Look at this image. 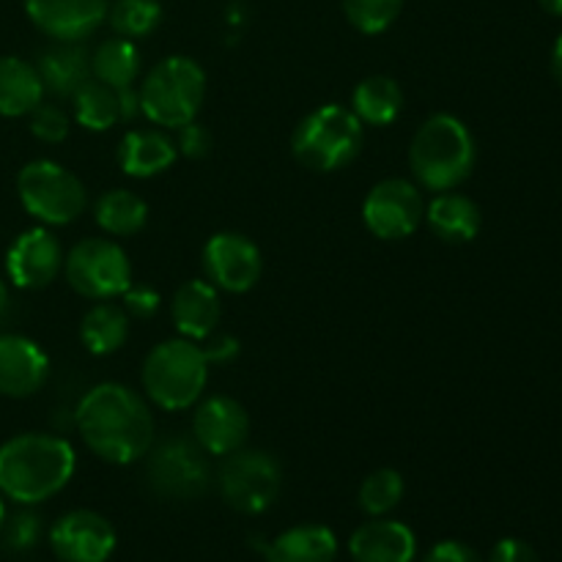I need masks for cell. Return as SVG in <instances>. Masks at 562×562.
I'll return each mask as SVG.
<instances>
[{"label":"cell","instance_id":"obj_1","mask_svg":"<svg viewBox=\"0 0 562 562\" xmlns=\"http://www.w3.org/2000/svg\"><path fill=\"white\" fill-rule=\"evenodd\" d=\"M75 423L86 448L104 464H135L154 445L151 406L121 382L93 384L77 404Z\"/></svg>","mask_w":562,"mask_h":562},{"label":"cell","instance_id":"obj_2","mask_svg":"<svg viewBox=\"0 0 562 562\" xmlns=\"http://www.w3.org/2000/svg\"><path fill=\"white\" fill-rule=\"evenodd\" d=\"M77 470L69 439L16 434L0 445V494L16 505H42L64 492Z\"/></svg>","mask_w":562,"mask_h":562},{"label":"cell","instance_id":"obj_3","mask_svg":"<svg viewBox=\"0 0 562 562\" xmlns=\"http://www.w3.org/2000/svg\"><path fill=\"white\" fill-rule=\"evenodd\" d=\"M475 159L477 146L470 126L450 113L428 115L409 143V168L423 190H456L472 176Z\"/></svg>","mask_w":562,"mask_h":562},{"label":"cell","instance_id":"obj_4","mask_svg":"<svg viewBox=\"0 0 562 562\" xmlns=\"http://www.w3.org/2000/svg\"><path fill=\"white\" fill-rule=\"evenodd\" d=\"M366 126L344 104H322L311 110L291 135V154L313 173H335L360 157Z\"/></svg>","mask_w":562,"mask_h":562},{"label":"cell","instance_id":"obj_5","mask_svg":"<svg viewBox=\"0 0 562 562\" xmlns=\"http://www.w3.org/2000/svg\"><path fill=\"white\" fill-rule=\"evenodd\" d=\"M137 93L140 115L159 130H179L201 113L206 99V71L187 55H168L148 69Z\"/></svg>","mask_w":562,"mask_h":562},{"label":"cell","instance_id":"obj_6","mask_svg":"<svg viewBox=\"0 0 562 562\" xmlns=\"http://www.w3.org/2000/svg\"><path fill=\"white\" fill-rule=\"evenodd\" d=\"M209 362L195 340H162L143 362V393L165 412H184L201 401L209 382Z\"/></svg>","mask_w":562,"mask_h":562},{"label":"cell","instance_id":"obj_7","mask_svg":"<svg viewBox=\"0 0 562 562\" xmlns=\"http://www.w3.org/2000/svg\"><path fill=\"white\" fill-rule=\"evenodd\" d=\"M16 195L22 209L42 225H71L86 212V184L53 159H33L16 176Z\"/></svg>","mask_w":562,"mask_h":562},{"label":"cell","instance_id":"obj_8","mask_svg":"<svg viewBox=\"0 0 562 562\" xmlns=\"http://www.w3.org/2000/svg\"><path fill=\"white\" fill-rule=\"evenodd\" d=\"M212 456L192 437H170L165 442L151 445L146 461V483L157 497L198 499L212 486Z\"/></svg>","mask_w":562,"mask_h":562},{"label":"cell","instance_id":"obj_9","mask_svg":"<svg viewBox=\"0 0 562 562\" xmlns=\"http://www.w3.org/2000/svg\"><path fill=\"white\" fill-rule=\"evenodd\" d=\"M64 274L71 291L93 302L119 300L132 285V263L124 247L104 236L82 239L66 252Z\"/></svg>","mask_w":562,"mask_h":562},{"label":"cell","instance_id":"obj_10","mask_svg":"<svg viewBox=\"0 0 562 562\" xmlns=\"http://www.w3.org/2000/svg\"><path fill=\"white\" fill-rule=\"evenodd\" d=\"M283 486V472L267 450L239 448L225 456L217 472V488L225 505L239 514L258 516L274 505Z\"/></svg>","mask_w":562,"mask_h":562},{"label":"cell","instance_id":"obj_11","mask_svg":"<svg viewBox=\"0 0 562 562\" xmlns=\"http://www.w3.org/2000/svg\"><path fill=\"white\" fill-rule=\"evenodd\" d=\"M426 201L415 181L382 179L362 201V223L376 239L398 241L423 225Z\"/></svg>","mask_w":562,"mask_h":562},{"label":"cell","instance_id":"obj_12","mask_svg":"<svg viewBox=\"0 0 562 562\" xmlns=\"http://www.w3.org/2000/svg\"><path fill=\"white\" fill-rule=\"evenodd\" d=\"M201 258L206 280L225 294H247L261 280V250L256 241L236 231H220V234L209 236Z\"/></svg>","mask_w":562,"mask_h":562},{"label":"cell","instance_id":"obj_13","mask_svg":"<svg viewBox=\"0 0 562 562\" xmlns=\"http://www.w3.org/2000/svg\"><path fill=\"white\" fill-rule=\"evenodd\" d=\"M115 543V527L97 510H69L49 527V549L60 562H108Z\"/></svg>","mask_w":562,"mask_h":562},{"label":"cell","instance_id":"obj_14","mask_svg":"<svg viewBox=\"0 0 562 562\" xmlns=\"http://www.w3.org/2000/svg\"><path fill=\"white\" fill-rule=\"evenodd\" d=\"M64 247L49 228H27L11 241L5 252V272L9 280L22 291L47 289L64 272Z\"/></svg>","mask_w":562,"mask_h":562},{"label":"cell","instance_id":"obj_15","mask_svg":"<svg viewBox=\"0 0 562 562\" xmlns=\"http://www.w3.org/2000/svg\"><path fill=\"white\" fill-rule=\"evenodd\" d=\"M250 437V415L231 395H209L192 415V439L214 459L236 453Z\"/></svg>","mask_w":562,"mask_h":562},{"label":"cell","instance_id":"obj_16","mask_svg":"<svg viewBox=\"0 0 562 562\" xmlns=\"http://www.w3.org/2000/svg\"><path fill=\"white\" fill-rule=\"evenodd\" d=\"M108 0H25V14L53 42H86L108 20Z\"/></svg>","mask_w":562,"mask_h":562},{"label":"cell","instance_id":"obj_17","mask_svg":"<svg viewBox=\"0 0 562 562\" xmlns=\"http://www.w3.org/2000/svg\"><path fill=\"white\" fill-rule=\"evenodd\" d=\"M49 357L25 335H0V395L31 398L47 384Z\"/></svg>","mask_w":562,"mask_h":562},{"label":"cell","instance_id":"obj_18","mask_svg":"<svg viewBox=\"0 0 562 562\" xmlns=\"http://www.w3.org/2000/svg\"><path fill=\"white\" fill-rule=\"evenodd\" d=\"M349 554L355 562H415L417 538L404 521L376 516L351 532Z\"/></svg>","mask_w":562,"mask_h":562},{"label":"cell","instance_id":"obj_19","mask_svg":"<svg viewBox=\"0 0 562 562\" xmlns=\"http://www.w3.org/2000/svg\"><path fill=\"white\" fill-rule=\"evenodd\" d=\"M220 291L203 280H187L176 289L173 302H170V316H173L176 329L181 338L203 344L212 333H217L220 324Z\"/></svg>","mask_w":562,"mask_h":562},{"label":"cell","instance_id":"obj_20","mask_svg":"<svg viewBox=\"0 0 562 562\" xmlns=\"http://www.w3.org/2000/svg\"><path fill=\"white\" fill-rule=\"evenodd\" d=\"M179 157L176 140L165 130H132L121 137L115 148V162L121 173L130 179H151V176L165 173Z\"/></svg>","mask_w":562,"mask_h":562},{"label":"cell","instance_id":"obj_21","mask_svg":"<svg viewBox=\"0 0 562 562\" xmlns=\"http://www.w3.org/2000/svg\"><path fill=\"white\" fill-rule=\"evenodd\" d=\"M267 562H335L338 536L324 525H296L272 541H252Z\"/></svg>","mask_w":562,"mask_h":562},{"label":"cell","instance_id":"obj_22","mask_svg":"<svg viewBox=\"0 0 562 562\" xmlns=\"http://www.w3.org/2000/svg\"><path fill=\"white\" fill-rule=\"evenodd\" d=\"M44 93L71 99V93L91 80V53L82 42H55L36 60Z\"/></svg>","mask_w":562,"mask_h":562},{"label":"cell","instance_id":"obj_23","mask_svg":"<svg viewBox=\"0 0 562 562\" xmlns=\"http://www.w3.org/2000/svg\"><path fill=\"white\" fill-rule=\"evenodd\" d=\"M423 223L434 231V236L448 245H467L481 234V206L461 192H437L431 203H426Z\"/></svg>","mask_w":562,"mask_h":562},{"label":"cell","instance_id":"obj_24","mask_svg":"<svg viewBox=\"0 0 562 562\" xmlns=\"http://www.w3.org/2000/svg\"><path fill=\"white\" fill-rule=\"evenodd\" d=\"M44 102V86L36 66L16 55H0V115L20 119Z\"/></svg>","mask_w":562,"mask_h":562},{"label":"cell","instance_id":"obj_25","mask_svg":"<svg viewBox=\"0 0 562 562\" xmlns=\"http://www.w3.org/2000/svg\"><path fill=\"white\" fill-rule=\"evenodd\" d=\"M404 110V91L387 75H371L351 91V113L362 126H390Z\"/></svg>","mask_w":562,"mask_h":562},{"label":"cell","instance_id":"obj_26","mask_svg":"<svg viewBox=\"0 0 562 562\" xmlns=\"http://www.w3.org/2000/svg\"><path fill=\"white\" fill-rule=\"evenodd\" d=\"M143 71V55L132 38L113 36L91 53V77L113 91L135 88Z\"/></svg>","mask_w":562,"mask_h":562},{"label":"cell","instance_id":"obj_27","mask_svg":"<svg viewBox=\"0 0 562 562\" xmlns=\"http://www.w3.org/2000/svg\"><path fill=\"white\" fill-rule=\"evenodd\" d=\"M80 338L93 357L115 355L126 344V338H130V316L115 302H97L82 316Z\"/></svg>","mask_w":562,"mask_h":562},{"label":"cell","instance_id":"obj_28","mask_svg":"<svg viewBox=\"0 0 562 562\" xmlns=\"http://www.w3.org/2000/svg\"><path fill=\"white\" fill-rule=\"evenodd\" d=\"M93 220L110 236H135L148 223V203L132 190H115L99 195L93 206Z\"/></svg>","mask_w":562,"mask_h":562},{"label":"cell","instance_id":"obj_29","mask_svg":"<svg viewBox=\"0 0 562 562\" xmlns=\"http://www.w3.org/2000/svg\"><path fill=\"white\" fill-rule=\"evenodd\" d=\"M71 115L80 126L91 132H108L121 121L119 91L99 80H86L71 93Z\"/></svg>","mask_w":562,"mask_h":562},{"label":"cell","instance_id":"obj_30","mask_svg":"<svg viewBox=\"0 0 562 562\" xmlns=\"http://www.w3.org/2000/svg\"><path fill=\"white\" fill-rule=\"evenodd\" d=\"M406 492L404 475L398 470H382L371 472L366 481L360 483V492H357V505H360L362 514L368 519H376V516H390L401 505Z\"/></svg>","mask_w":562,"mask_h":562},{"label":"cell","instance_id":"obj_31","mask_svg":"<svg viewBox=\"0 0 562 562\" xmlns=\"http://www.w3.org/2000/svg\"><path fill=\"white\" fill-rule=\"evenodd\" d=\"M108 22L115 36L146 38L162 22V3L159 0H115L108 5Z\"/></svg>","mask_w":562,"mask_h":562},{"label":"cell","instance_id":"obj_32","mask_svg":"<svg viewBox=\"0 0 562 562\" xmlns=\"http://www.w3.org/2000/svg\"><path fill=\"white\" fill-rule=\"evenodd\" d=\"M404 0H344V14L355 31L379 36L401 16Z\"/></svg>","mask_w":562,"mask_h":562},{"label":"cell","instance_id":"obj_33","mask_svg":"<svg viewBox=\"0 0 562 562\" xmlns=\"http://www.w3.org/2000/svg\"><path fill=\"white\" fill-rule=\"evenodd\" d=\"M42 541V516L33 514L31 505H22L14 516L5 514L3 527H0V543L9 552L22 554L31 552L36 543Z\"/></svg>","mask_w":562,"mask_h":562},{"label":"cell","instance_id":"obj_34","mask_svg":"<svg viewBox=\"0 0 562 562\" xmlns=\"http://www.w3.org/2000/svg\"><path fill=\"white\" fill-rule=\"evenodd\" d=\"M27 130L42 143H64L69 137L71 119L60 104L42 102L27 113Z\"/></svg>","mask_w":562,"mask_h":562},{"label":"cell","instance_id":"obj_35","mask_svg":"<svg viewBox=\"0 0 562 562\" xmlns=\"http://www.w3.org/2000/svg\"><path fill=\"white\" fill-rule=\"evenodd\" d=\"M119 300L126 316L132 318H154L159 313V307H162V296L154 289H148V285H130Z\"/></svg>","mask_w":562,"mask_h":562},{"label":"cell","instance_id":"obj_36","mask_svg":"<svg viewBox=\"0 0 562 562\" xmlns=\"http://www.w3.org/2000/svg\"><path fill=\"white\" fill-rule=\"evenodd\" d=\"M176 148L187 159L206 157L209 148H212V132L203 124H198V121H190V124L176 130Z\"/></svg>","mask_w":562,"mask_h":562},{"label":"cell","instance_id":"obj_37","mask_svg":"<svg viewBox=\"0 0 562 562\" xmlns=\"http://www.w3.org/2000/svg\"><path fill=\"white\" fill-rule=\"evenodd\" d=\"M203 357H206L209 366H228L239 357V340L234 335L225 333H212L206 340H203Z\"/></svg>","mask_w":562,"mask_h":562},{"label":"cell","instance_id":"obj_38","mask_svg":"<svg viewBox=\"0 0 562 562\" xmlns=\"http://www.w3.org/2000/svg\"><path fill=\"white\" fill-rule=\"evenodd\" d=\"M488 562H541L536 549L530 547L521 538H503L499 543H494Z\"/></svg>","mask_w":562,"mask_h":562},{"label":"cell","instance_id":"obj_39","mask_svg":"<svg viewBox=\"0 0 562 562\" xmlns=\"http://www.w3.org/2000/svg\"><path fill=\"white\" fill-rule=\"evenodd\" d=\"M423 562H486L470 543L464 541H442L426 554Z\"/></svg>","mask_w":562,"mask_h":562},{"label":"cell","instance_id":"obj_40","mask_svg":"<svg viewBox=\"0 0 562 562\" xmlns=\"http://www.w3.org/2000/svg\"><path fill=\"white\" fill-rule=\"evenodd\" d=\"M552 71H554V77H558V82L562 86V33H560L558 42H554V47H552Z\"/></svg>","mask_w":562,"mask_h":562},{"label":"cell","instance_id":"obj_41","mask_svg":"<svg viewBox=\"0 0 562 562\" xmlns=\"http://www.w3.org/2000/svg\"><path fill=\"white\" fill-rule=\"evenodd\" d=\"M541 9L552 16H562V0H538Z\"/></svg>","mask_w":562,"mask_h":562},{"label":"cell","instance_id":"obj_42","mask_svg":"<svg viewBox=\"0 0 562 562\" xmlns=\"http://www.w3.org/2000/svg\"><path fill=\"white\" fill-rule=\"evenodd\" d=\"M5 311H9V289H5L3 278H0V318L5 316Z\"/></svg>","mask_w":562,"mask_h":562},{"label":"cell","instance_id":"obj_43","mask_svg":"<svg viewBox=\"0 0 562 562\" xmlns=\"http://www.w3.org/2000/svg\"><path fill=\"white\" fill-rule=\"evenodd\" d=\"M5 521V503H3V494H0V527H3Z\"/></svg>","mask_w":562,"mask_h":562}]
</instances>
